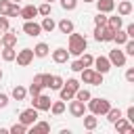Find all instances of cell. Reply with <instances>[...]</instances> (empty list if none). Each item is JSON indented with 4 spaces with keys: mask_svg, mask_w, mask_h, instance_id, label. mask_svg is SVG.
I'll return each mask as SVG.
<instances>
[{
    "mask_svg": "<svg viewBox=\"0 0 134 134\" xmlns=\"http://www.w3.org/2000/svg\"><path fill=\"white\" fill-rule=\"evenodd\" d=\"M86 48H88V40H86V36H82V34H69V46H67V52L69 54H73V57H80L82 52H86Z\"/></svg>",
    "mask_w": 134,
    "mask_h": 134,
    "instance_id": "obj_1",
    "label": "cell"
},
{
    "mask_svg": "<svg viewBox=\"0 0 134 134\" xmlns=\"http://www.w3.org/2000/svg\"><path fill=\"white\" fill-rule=\"evenodd\" d=\"M86 105H88L86 109H90V113H94L96 117H98V115H105V113L111 109V103H109L107 98H100V96H98V98H92V96H90Z\"/></svg>",
    "mask_w": 134,
    "mask_h": 134,
    "instance_id": "obj_2",
    "label": "cell"
},
{
    "mask_svg": "<svg viewBox=\"0 0 134 134\" xmlns=\"http://www.w3.org/2000/svg\"><path fill=\"white\" fill-rule=\"evenodd\" d=\"M19 121L23 124V126H31L34 121H38V109L36 107H29V109H23L21 113H19Z\"/></svg>",
    "mask_w": 134,
    "mask_h": 134,
    "instance_id": "obj_3",
    "label": "cell"
},
{
    "mask_svg": "<svg viewBox=\"0 0 134 134\" xmlns=\"http://www.w3.org/2000/svg\"><path fill=\"white\" fill-rule=\"evenodd\" d=\"M17 65L19 67H27L31 61H34V50L31 48H23V50H17V57H15Z\"/></svg>",
    "mask_w": 134,
    "mask_h": 134,
    "instance_id": "obj_4",
    "label": "cell"
},
{
    "mask_svg": "<svg viewBox=\"0 0 134 134\" xmlns=\"http://www.w3.org/2000/svg\"><path fill=\"white\" fill-rule=\"evenodd\" d=\"M107 59H109L111 67H124V65H126V52L119 50V48H113V50L109 52Z\"/></svg>",
    "mask_w": 134,
    "mask_h": 134,
    "instance_id": "obj_5",
    "label": "cell"
},
{
    "mask_svg": "<svg viewBox=\"0 0 134 134\" xmlns=\"http://www.w3.org/2000/svg\"><path fill=\"white\" fill-rule=\"evenodd\" d=\"M50 96H46V94H38V96H31V107H36L38 111H48L50 109Z\"/></svg>",
    "mask_w": 134,
    "mask_h": 134,
    "instance_id": "obj_6",
    "label": "cell"
},
{
    "mask_svg": "<svg viewBox=\"0 0 134 134\" xmlns=\"http://www.w3.org/2000/svg\"><path fill=\"white\" fill-rule=\"evenodd\" d=\"M23 31H25L29 38H36V36H40V34H42V27H40V23H36L34 19H29V21H25V23H23Z\"/></svg>",
    "mask_w": 134,
    "mask_h": 134,
    "instance_id": "obj_7",
    "label": "cell"
},
{
    "mask_svg": "<svg viewBox=\"0 0 134 134\" xmlns=\"http://www.w3.org/2000/svg\"><path fill=\"white\" fill-rule=\"evenodd\" d=\"M69 113H71L73 117H82V115L86 113V103H82V100H77V98H71V103H69Z\"/></svg>",
    "mask_w": 134,
    "mask_h": 134,
    "instance_id": "obj_8",
    "label": "cell"
},
{
    "mask_svg": "<svg viewBox=\"0 0 134 134\" xmlns=\"http://www.w3.org/2000/svg\"><path fill=\"white\" fill-rule=\"evenodd\" d=\"M113 126H115V130H117V132H124V134H134V126H132V121H128L126 117L115 119V121H113Z\"/></svg>",
    "mask_w": 134,
    "mask_h": 134,
    "instance_id": "obj_9",
    "label": "cell"
},
{
    "mask_svg": "<svg viewBox=\"0 0 134 134\" xmlns=\"http://www.w3.org/2000/svg\"><path fill=\"white\" fill-rule=\"evenodd\" d=\"M92 65H94V71H98V73H103V75L109 73V69H111V63H109L107 57H96Z\"/></svg>",
    "mask_w": 134,
    "mask_h": 134,
    "instance_id": "obj_10",
    "label": "cell"
},
{
    "mask_svg": "<svg viewBox=\"0 0 134 134\" xmlns=\"http://www.w3.org/2000/svg\"><path fill=\"white\" fill-rule=\"evenodd\" d=\"M98 13H113L115 10V0H94Z\"/></svg>",
    "mask_w": 134,
    "mask_h": 134,
    "instance_id": "obj_11",
    "label": "cell"
},
{
    "mask_svg": "<svg viewBox=\"0 0 134 134\" xmlns=\"http://www.w3.org/2000/svg\"><path fill=\"white\" fill-rule=\"evenodd\" d=\"M67 59H69L67 48H54V50H52V61H54V63L63 65V63H67Z\"/></svg>",
    "mask_w": 134,
    "mask_h": 134,
    "instance_id": "obj_12",
    "label": "cell"
},
{
    "mask_svg": "<svg viewBox=\"0 0 134 134\" xmlns=\"http://www.w3.org/2000/svg\"><path fill=\"white\" fill-rule=\"evenodd\" d=\"M19 17H23L25 21H29V19L38 17V6H34V4H27V6H23V8H21V13H19Z\"/></svg>",
    "mask_w": 134,
    "mask_h": 134,
    "instance_id": "obj_13",
    "label": "cell"
},
{
    "mask_svg": "<svg viewBox=\"0 0 134 134\" xmlns=\"http://www.w3.org/2000/svg\"><path fill=\"white\" fill-rule=\"evenodd\" d=\"M132 2L130 0H119V4H117V15L119 17H128L130 13H132Z\"/></svg>",
    "mask_w": 134,
    "mask_h": 134,
    "instance_id": "obj_14",
    "label": "cell"
},
{
    "mask_svg": "<svg viewBox=\"0 0 134 134\" xmlns=\"http://www.w3.org/2000/svg\"><path fill=\"white\" fill-rule=\"evenodd\" d=\"M40 27H42V31H46V34H52V31L57 29V23H54V19L48 15V17H44V19H42Z\"/></svg>",
    "mask_w": 134,
    "mask_h": 134,
    "instance_id": "obj_15",
    "label": "cell"
},
{
    "mask_svg": "<svg viewBox=\"0 0 134 134\" xmlns=\"http://www.w3.org/2000/svg\"><path fill=\"white\" fill-rule=\"evenodd\" d=\"M10 96H13V98H15L17 103H19V100H25V96H27V88H25V86H19V84H17V86L13 88V92H10Z\"/></svg>",
    "mask_w": 134,
    "mask_h": 134,
    "instance_id": "obj_16",
    "label": "cell"
},
{
    "mask_svg": "<svg viewBox=\"0 0 134 134\" xmlns=\"http://www.w3.org/2000/svg\"><path fill=\"white\" fill-rule=\"evenodd\" d=\"M82 119H84V128H86V130H94V128L98 126V119H96V115H94V113H90V115H86V113H84V115H82Z\"/></svg>",
    "mask_w": 134,
    "mask_h": 134,
    "instance_id": "obj_17",
    "label": "cell"
},
{
    "mask_svg": "<svg viewBox=\"0 0 134 134\" xmlns=\"http://www.w3.org/2000/svg\"><path fill=\"white\" fill-rule=\"evenodd\" d=\"M0 40H2V46H15L17 44V34H13V31H4V36H0Z\"/></svg>",
    "mask_w": 134,
    "mask_h": 134,
    "instance_id": "obj_18",
    "label": "cell"
},
{
    "mask_svg": "<svg viewBox=\"0 0 134 134\" xmlns=\"http://www.w3.org/2000/svg\"><path fill=\"white\" fill-rule=\"evenodd\" d=\"M31 50H34V57H40V59H44V57H48V50H50V48H48V44L40 42V44H36Z\"/></svg>",
    "mask_w": 134,
    "mask_h": 134,
    "instance_id": "obj_19",
    "label": "cell"
},
{
    "mask_svg": "<svg viewBox=\"0 0 134 134\" xmlns=\"http://www.w3.org/2000/svg\"><path fill=\"white\" fill-rule=\"evenodd\" d=\"M57 27H59L61 34H71V31H73V21H69V19H61V21L57 23Z\"/></svg>",
    "mask_w": 134,
    "mask_h": 134,
    "instance_id": "obj_20",
    "label": "cell"
},
{
    "mask_svg": "<svg viewBox=\"0 0 134 134\" xmlns=\"http://www.w3.org/2000/svg\"><path fill=\"white\" fill-rule=\"evenodd\" d=\"M48 111H52V115L65 113V100H54V103H50V109H48Z\"/></svg>",
    "mask_w": 134,
    "mask_h": 134,
    "instance_id": "obj_21",
    "label": "cell"
},
{
    "mask_svg": "<svg viewBox=\"0 0 134 134\" xmlns=\"http://www.w3.org/2000/svg\"><path fill=\"white\" fill-rule=\"evenodd\" d=\"M126 40H130V38L126 36V31H124V29H115V36H113V42H115L117 46H124V44H126Z\"/></svg>",
    "mask_w": 134,
    "mask_h": 134,
    "instance_id": "obj_22",
    "label": "cell"
},
{
    "mask_svg": "<svg viewBox=\"0 0 134 134\" xmlns=\"http://www.w3.org/2000/svg\"><path fill=\"white\" fill-rule=\"evenodd\" d=\"M90 96H92V94H90V90H86V88H77L75 94H73V98H77V100H82V103H88Z\"/></svg>",
    "mask_w": 134,
    "mask_h": 134,
    "instance_id": "obj_23",
    "label": "cell"
},
{
    "mask_svg": "<svg viewBox=\"0 0 134 134\" xmlns=\"http://www.w3.org/2000/svg\"><path fill=\"white\" fill-rule=\"evenodd\" d=\"M29 128H31L34 132H50V124H48V121H34Z\"/></svg>",
    "mask_w": 134,
    "mask_h": 134,
    "instance_id": "obj_24",
    "label": "cell"
},
{
    "mask_svg": "<svg viewBox=\"0 0 134 134\" xmlns=\"http://www.w3.org/2000/svg\"><path fill=\"white\" fill-rule=\"evenodd\" d=\"M15 57H17L15 46H4V50H2V59H4V61H15Z\"/></svg>",
    "mask_w": 134,
    "mask_h": 134,
    "instance_id": "obj_25",
    "label": "cell"
},
{
    "mask_svg": "<svg viewBox=\"0 0 134 134\" xmlns=\"http://www.w3.org/2000/svg\"><path fill=\"white\" fill-rule=\"evenodd\" d=\"M80 73H82V82H84V84H92V77H94V69H90V67H84Z\"/></svg>",
    "mask_w": 134,
    "mask_h": 134,
    "instance_id": "obj_26",
    "label": "cell"
},
{
    "mask_svg": "<svg viewBox=\"0 0 134 134\" xmlns=\"http://www.w3.org/2000/svg\"><path fill=\"white\" fill-rule=\"evenodd\" d=\"M63 82H65V80H63L61 75H50V82H48V88H50V90H59V88L63 86Z\"/></svg>",
    "mask_w": 134,
    "mask_h": 134,
    "instance_id": "obj_27",
    "label": "cell"
},
{
    "mask_svg": "<svg viewBox=\"0 0 134 134\" xmlns=\"http://www.w3.org/2000/svg\"><path fill=\"white\" fill-rule=\"evenodd\" d=\"M107 25H109V27H113V29H121L124 21H121V17H119V15H117V17H107Z\"/></svg>",
    "mask_w": 134,
    "mask_h": 134,
    "instance_id": "obj_28",
    "label": "cell"
},
{
    "mask_svg": "<svg viewBox=\"0 0 134 134\" xmlns=\"http://www.w3.org/2000/svg\"><path fill=\"white\" fill-rule=\"evenodd\" d=\"M73 90H69V88H65V86H61L59 88V96H61V100H71L73 98Z\"/></svg>",
    "mask_w": 134,
    "mask_h": 134,
    "instance_id": "obj_29",
    "label": "cell"
},
{
    "mask_svg": "<svg viewBox=\"0 0 134 134\" xmlns=\"http://www.w3.org/2000/svg\"><path fill=\"white\" fill-rule=\"evenodd\" d=\"M8 132H10V134H25V132H27V126H23L21 121H17V124H13V126L8 128Z\"/></svg>",
    "mask_w": 134,
    "mask_h": 134,
    "instance_id": "obj_30",
    "label": "cell"
},
{
    "mask_svg": "<svg viewBox=\"0 0 134 134\" xmlns=\"http://www.w3.org/2000/svg\"><path fill=\"white\" fill-rule=\"evenodd\" d=\"M80 63H82L84 67H92L94 57H92V54H88V52H82V54H80Z\"/></svg>",
    "mask_w": 134,
    "mask_h": 134,
    "instance_id": "obj_31",
    "label": "cell"
},
{
    "mask_svg": "<svg viewBox=\"0 0 134 134\" xmlns=\"http://www.w3.org/2000/svg\"><path fill=\"white\" fill-rule=\"evenodd\" d=\"M105 115H107V119H109V121L113 124L115 119H119V117H121V111H119V109H113V107H111V109H109V111H107Z\"/></svg>",
    "mask_w": 134,
    "mask_h": 134,
    "instance_id": "obj_32",
    "label": "cell"
},
{
    "mask_svg": "<svg viewBox=\"0 0 134 134\" xmlns=\"http://www.w3.org/2000/svg\"><path fill=\"white\" fill-rule=\"evenodd\" d=\"M50 10H52V8H50V2H44V4L38 6V15H42V17H48Z\"/></svg>",
    "mask_w": 134,
    "mask_h": 134,
    "instance_id": "obj_33",
    "label": "cell"
},
{
    "mask_svg": "<svg viewBox=\"0 0 134 134\" xmlns=\"http://www.w3.org/2000/svg\"><path fill=\"white\" fill-rule=\"evenodd\" d=\"M63 86H65V88H69V90H73V92H75V90H77V88H80V82H77V80H75V77H69V80H67V82H63Z\"/></svg>",
    "mask_w": 134,
    "mask_h": 134,
    "instance_id": "obj_34",
    "label": "cell"
},
{
    "mask_svg": "<svg viewBox=\"0 0 134 134\" xmlns=\"http://www.w3.org/2000/svg\"><path fill=\"white\" fill-rule=\"evenodd\" d=\"M59 2H61L63 10H73V8L77 6V0H59Z\"/></svg>",
    "mask_w": 134,
    "mask_h": 134,
    "instance_id": "obj_35",
    "label": "cell"
},
{
    "mask_svg": "<svg viewBox=\"0 0 134 134\" xmlns=\"http://www.w3.org/2000/svg\"><path fill=\"white\" fill-rule=\"evenodd\" d=\"M124 52L130 54V57H134V40H132V38L126 40V44H124Z\"/></svg>",
    "mask_w": 134,
    "mask_h": 134,
    "instance_id": "obj_36",
    "label": "cell"
},
{
    "mask_svg": "<svg viewBox=\"0 0 134 134\" xmlns=\"http://www.w3.org/2000/svg\"><path fill=\"white\" fill-rule=\"evenodd\" d=\"M10 0H0V15H8V10H10Z\"/></svg>",
    "mask_w": 134,
    "mask_h": 134,
    "instance_id": "obj_37",
    "label": "cell"
},
{
    "mask_svg": "<svg viewBox=\"0 0 134 134\" xmlns=\"http://www.w3.org/2000/svg\"><path fill=\"white\" fill-rule=\"evenodd\" d=\"M19 13H21V6H19L17 2H13V4H10V10H8L6 17H19Z\"/></svg>",
    "mask_w": 134,
    "mask_h": 134,
    "instance_id": "obj_38",
    "label": "cell"
},
{
    "mask_svg": "<svg viewBox=\"0 0 134 134\" xmlns=\"http://www.w3.org/2000/svg\"><path fill=\"white\" fill-rule=\"evenodd\" d=\"M94 25H107V13H98L94 17Z\"/></svg>",
    "mask_w": 134,
    "mask_h": 134,
    "instance_id": "obj_39",
    "label": "cell"
},
{
    "mask_svg": "<svg viewBox=\"0 0 134 134\" xmlns=\"http://www.w3.org/2000/svg\"><path fill=\"white\" fill-rule=\"evenodd\" d=\"M27 92H29L31 96H38V94L42 92V86H40V84H36V82H31V86H29V90H27Z\"/></svg>",
    "mask_w": 134,
    "mask_h": 134,
    "instance_id": "obj_40",
    "label": "cell"
},
{
    "mask_svg": "<svg viewBox=\"0 0 134 134\" xmlns=\"http://www.w3.org/2000/svg\"><path fill=\"white\" fill-rule=\"evenodd\" d=\"M6 29H8V17L6 15H0V31L4 34Z\"/></svg>",
    "mask_w": 134,
    "mask_h": 134,
    "instance_id": "obj_41",
    "label": "cell"
},
{
    "mask_svg": "<svg viewBox=\"0 0 134 134\" xmlns=\"http://www.w3.org/2000/svg\"><path fill=\"white\" fill-rule=\"evenodd\" d=\"M103 84V73L94 71V77H92V86H100Z\"/></svg>",
    "mask_w": 134,
    "mask_h": 134,
    "instance_id": "obj_42",
    "label": "cell"
},
{
    "mask_svg": "<svg viewBox=\"0 0 134 134\" xmlns=\"http://www.w3.org/2000/svg\"><path fill=\"white\" fill-rule=\"evenodd\" d=\"M69 69H71V71H77V73H80V71L84 69V65H82V63H80V59H77V61H73V63H71V67H69Z\"/></svg>",
    "mask_w": 134,
    "mask_h": 134,
    "instance_id": "obj_43",
    "label": "cell"
},
{
    "mask_svg": "<svg viewBox=\"0 0 134 134\" xmlns=\"http://www.w3.org/2000/svg\"><path fill=\"white\" fill-rule=\"evenodd\" d=\"M4 107H8V96L0 92V109H4Z\"/></svg>",
    "mask_w": 134,
    "mask_h": 134,
    "instance_id": "obj_44",
    "label": "cell"
},
{
    "mask_svg": "<svg viewBox=\"0 0 134 134\" xmlns=\"http://www.w3.org/2000/svg\"><path fill=\"white\" fill-rule=\"evenodd\" d=\"M126 82H134V67H130L126 71Z\"/></svg>",
    "mask_w": 134,
    "mask_h": 134,
    "instance_id": "obj_45",
    "label": "cell"
},
{
    "mask_svg": "<svg viewBox=\"0 0 134 134\" xmlns=\"http://www.w3.org/2000/svg\"><path fill=\"white\" fill-rule=\"evenodd\" d=\"M126 119H128V121H134V107H128V111H126Z\"/></svg>",
    "mask_w": 134,
    "mask_h": 134,
    "instance_id": "obj_46",
    "label": "cell"
},
{
    "mask_svg": "<svg viewBox=\"0 0 134 134\" xmlns=\"http://www.w3.org/2000/svg\"><path fill=\"white\" fill-rule=\"evenodd\" d=\"M126 36H128V38H134V23H130V25L126 27Z\"/></svg>",
    "mask_w": 134,
    "mask_h": 134,
    "instance_id": "obj_47",
    "label": "cell"
},
{
    "mask_svg": "<svg viewBox=\"0 0 134 134\" xmlns=\"http://www.w3.org/2000/svg\"><path fill=\"white\" fill-rule=\"evenodd\" d=\"M2 75H4V73H2V69H0V80H2Z\"/></svg>",
    "mask_w": 134,
    "mask_h": 134,
    "instance_id": "obj_48",
    "label": "cell"
},
{
    "mask_svg": "<svg viewBox=\"0 0 134 134\" xmlns=\"http://www.w3.org/2000/svg\"><path fill=\"white\" fill-rule=\"evenodd\" d=\"M44 2H50V4H52V2H54V0H44Z\"/></svg>",
    "mask_w": 134,
    "mask_h": 134,
    "instance_id": "obj_49",
    "label": "cell"
},
{
    "mask_svg": "<svg viewBox=\"0 0 134 134\" xmlns=\"http://www.w3.org/2000/svg\"><path fill=\"white\" fill-rule=\"evenodd\" d=\"M84 2H94V0H84Z\"/></svg>",
    "mask_w": 134,
    "mask_h": 134,
    "instance_id": "obj_50",
    "label": "cell"
},
{
    "mask_svg": "<svg viewBox=\"0 0 134 134\" xmlns=\"http://www.w3.org/2000/svg\"><path fill=\"white\" fill-rule=\"evenodd\" d=\"M10 2H19V0H10Z\"/></svg>",
    "mask_w": 134,
    "mask_h": 134,
    "instance_id": "obj_51",
    "label": "cell"
},
{
    "mask_svg": "<svg viewBox=\"0 0 134 134\" xmlns=\"http://www.w3.org/2000/svg\"><path fill=\"white\" fill-rule=\"evenodd\" d=\"M0 46H2V40H0Z\"/></svg>",
    "mask_w": 134,
    "mask_h": 134,
    "instance_id": "obj_52",
    "label": "cell"
}]
</instances>
